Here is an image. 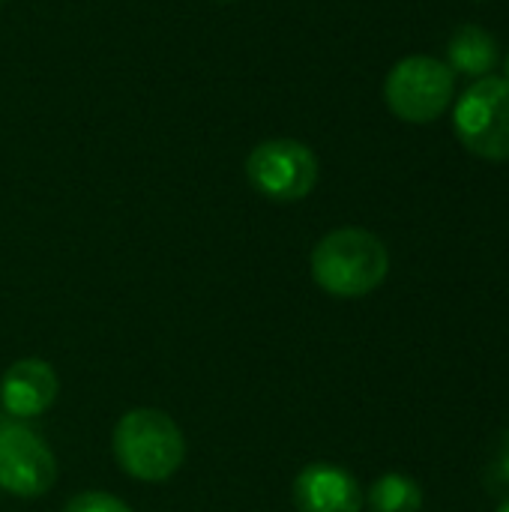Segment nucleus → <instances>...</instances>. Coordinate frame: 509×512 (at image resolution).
<instances>
[{"label": "nucleus", "instance_id": "nucleus-1", "mask_svg": "<svg viewBox=\"0 0 509 512\" xmlns=\"http://www.w3.org/2000/svg\"><path fill=\"white\" fill-rule=\"evenodd\" d=\"M309 270L324 294L336 300H360L384 285L390 252L384 240L366 228H336L315 243Z\"/></svg>", "mask_w": 509, "mask_h": 512}, {"label": "nucleus", "instance_id": "nucleus-2", "mask_svg": "<svg viewBox=\"0 0 509 512\" xmlns=\"http://www.w3.org/2000/svg\"><path fill=\"white\" fill-rule=\"evenodd\" d=\"M111 450L126 477L138 483H165L186 462V435L171 414L159 408H132L117 420Z\"/></svg>", "mask_w": 509, "mask_h": 512}, {"label": "nucleus", "instance_id": "nucleus-3", "mask_svg": "<svg viewBox=\"0 0 509 512\" xmlns=\"http://www.w3.org/2000/svg\"><path fill=\"white\" fill-rule=\"evenodd\" d=\"M456 138L468 153L486 162H509V81L498 75L477 78L456 99Z\"/></svg>", "mask_w": 509, "mask_h": 512}, {"label": "nucleus", "instance_id": "nucleus-4", "mask_svg": "<svg viewBox=\"0 0 509 512\" xmlns=\"http://www.w3.org/2000/svg\"><path fill=\"white\" fill-rule=\"evenodd\" d=\"M456 96V75L453 69L429 54H411L399 60L387 81L384 99L387 108L405 123H435L453 105Z\"/></svg>", "mask_w": 509, "mask_h": 512}, {"label": "nucleus", "instance_id": "nucleus-5", "mask_svg": "<svg viewBox=\"0 0 509 512\" xmlns=\"http://www.w3.org/2000/svg\"><path fill=\"white\" fill-rule=\"evenodd\" d=\"M252 189L276 204L303 201L318 183V156L294 138L261 141L246 159Z\"/></svg>", "mask_w": 509, "mask_h": 512}, {"label": "nucleus", "instance_id": "nucleus-6", "mask_svg": "<svg viewBox=\"0 0 509 512\" xmlns=\"http://www.w3.org/2000/svg\"><path fill=\"white\" fill-rule=\"evenodd\" d=\"M57 483L51 447L24 420H0V492L12 498H42Z\"/></svg>", "mask_w": 509, "mask_h": 512}, {"label": "nucleus", "instance_id": "nucleus-7", "mask_svg": "<svg viewBox=\"0 0 509 512\" xmlns=\"http://www.w3.org/2000/svg\"><path fill=\"white\" fill-rule=\"evenodd\" d=\"M60 393V378L48 360L21 357L0 378V408L9 420H33L42 417Z\"/></svg>", "mask_w": 509, "mask_h": 512}, {"label": "nucleus", "instance_id": "nucleus-8", "mask_svg": "<svg viewBox=\"0 0 509 512\" xmlns=\"http://www.w3.org/2000/svg\"><path fill=\"white\" fill-rule=\"evenodd\" d=\"M291 501L297 512H363V489L351 471L312 462L294 477Z\"/></svg>", "mask_w": 509, "mask_h": 512}, {"label": "nucleus", "instance_id": "nucleus-9", "mask_svg": "<svg viewBox=\"0 0 509 512\" xmlns=\"http://www.w3.org/2000/svg\"><path fill=\"white\" fill-rule=\"evenodd\" d=\"M498 39L480 24H462L447 42V66L453 75L486 78L498 66Z\"/></svg>", "mask_w": 509, "mask_h": 512}, {"label": "nucleus", "instance_id": "nucleus-10", "mask_svg": "<svg viewBox=\"0 0 509 512\" xmlns=\"http://www.w3.org/2000/svg\"><path fill=\"white\" fill-rule=\"evenodd\" d=\"M363 504L369 507V512H420L423 489L417 480L405 474H384L369 486Z\"/></svg>", "mask_w": 509, "mask_h": 512}, {"label": "nucleus", "instance_id": "nucleus-11", "mask_svg": "<svg viewBox=\"0 0 509 512\" xmlns=\"http://www.w3.org/2000/svg\"><path fill=\"white\" fill-rule=\"evenodd\" d=\"M63 512H132V507L108 492H81L66 501Z\"/></svg>", "mask_w": 509, "mask_h": 512}, {"label": "nucleus", "instance_id": "nucleus-12", "mask_svg": "<svg viewBox=\"0 0 509 512\" xmlns=\"http://www.w3.org/2000/svg\"><path fill=\"white\" fill-rule=\"evenodd\" d=\"M492 483L509 489V429L501 435L498 447H495V459H492Z\"/></svg>", "mask_w": 509, "mask_h": 512}, {"label": "nucleus", "instance_id": "nucleus-13", "mask_svg": "<svg viewBox=\"0 0 509 512\" xmlns=\"http://www.w3.org/2000/svg\"><path fill=\"white\" fill-rule=\"evenodd\" d=\"M504 78L509 81V51H507V57H504Z\"/></svg>", "mask_w": 509, "mask_h": 512}, {"label": "nucleus", "instance_id": "nucleus-14", "mask_svg": "<svg viewBox=\"0 0 509 512\" xmlns=\"http://www.w3.org/2000/svg\"><path fill=\"white\" fill-rule=\"evenodd\" d=\"M498 512H509V498L504 501V504H501V510H498Z\"/></svg>", "mask_w": 509, "mask_h": 512}, {"label": "nucleus", "instance_id": "nucleus-15", "mask_svg": "<svg viewBox=\"0 0 509 512\" xmlns=\"http://www.w3.org/2000/svg\"><path fill=\"white\" fill-rule=\"evenodd\" d=\"M222 3H231V0H222Z\"/></svg>", "mask_w": 509, "mask_h": 512}, {"label": "nucleus", "instance_id": "nucleus-16", "mask_svg": "<svg viewBox=\"0 0 509 512\" xmlns=\"http://www.w3.org/2000/svg\"><path fill=\"white\" fill-rule=\"evenodd\" d=\"M0 3H3V0H0Z\"/></svg>", "mask_w": 509, "mask_h": 512}]
</instances>
